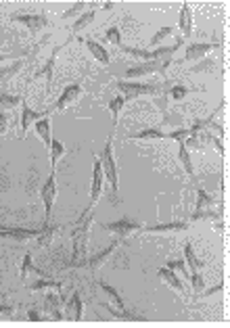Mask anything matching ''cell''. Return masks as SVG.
<instances>
[{"label":"cell","instance_id":"40","mask_svg":"<svg viewBox=\"0 0 230 328\" xmlns=\"http://www.w3.org/2000/svg\"><path fill=\"white\" fill-rule=\"evenodd\" d=\"M222 291H224V284H218V286H212L209 291H205L203 295H205V297H212V295H218V293H222Z\"/></svg>","mask_w":230,"mask_h":328},{"label":"cell","instance_id":"21","mask_svg":"<svg viewBox=\"0 0 230 328\" xmlns=\"http://www.w3.org/2000/svg\"><path fill=\"white\" fill-rule=\"evenodd\" d=\"M65 303V299L63 297H55V295H48L46 297V310L52 312V318L55 320H61V310H59V305Z\"/></svg>","mask_w":230,"mask_h":328},{"label":"cell","instance_id":"17","mask_svg":"<svg viewBox=\"0 0 230 328\" xmlns=\"http://www.w3.org/2000/svg\"><path fill=\"white\" fill-rule=\"evenodd\" d=\"M86 46H88V50L92 52V55H94V59H96V61L101 63V65H107V63H109L107 50H105L98 42H94V40H86Z\"/></svg>","mask_w":230,"mask_h":328},{"label":"cell","instance_id":"15","mask_svg":"<svg viewBox=\"0 0 230 328\" xmlns=\"http://www.w3.org/2000/svg\"><path fill=\"white\" fill-rule=\"evenodd\" d=\"M36 134L42 138V142L50 149V142H52V136H50V119H38L36 122Z\"/></svg>","mask_w":230,"mask_h":328},{"label":"cell","instance_id":"42","mask_svg":"<svg viewBox=\"0 0 230 328\" xmlns=\"http://www.w3.org/2000/svg\"><path fill=\"white\" fill-rule=\"evenodd\" d=\"M13 313V307H6V305H0V316H11Z\"/></svg>","mask_w":230,"mask_h":328},{"label":"cell","instance_id":"29","mask_svg":"<svg viewBox=\"0 0 230 328\" xmlns=\"http://www.w3.org/2000/svg\"><path fill=\"white\" fill-rule=\"evenodd\" d=\"M172 33H174V28H172V25H166V28H161L159 31H157V33H155V36H153V38H151V44H153V46H157V44H161V42H163V40H168L169 36H172Z\"/></svg>","mask_w":230,"mask_h":328},{"label":"cell","instance_id":"11","mask_svg":"<svg viewBox=\"0 0 230 328\" xmlns=\"http://www.w3.org/2000/svg\"><path fill=\"white\" fill-rule=\"evenodd\" d=\"M215 48L214 44H205V42H201V44H190L186 52H184V59L186 61H201L203 57L207 55V52H212Z\"/></svg>","mask_w":230,"mask_h":328},{"label":"cell","instance_id":"16","mask_svg":"<svg viewBox=\"0 0 230 328\" xmlns=\"http://www.w3.org/2000/svg\"><path fill=\"white\" fill-rule=\"evenodd\" d=\"M188 228L186 222H169V224H159V226H151L147 232H184Z\"/></svg>","mask_w":230,"mask_h":328},{"label":"cell","instance_id":"8","mask_svg":"<svg viewBox=\"0 0 230 328\" xmlns=\"http://www.w3.org/2000/svg\"><path fill=\"white\" fill-rule=\"evenodd\" d=\"M80 94H82V86H80V84H71V86H67V88L63 90V94L59 96V100H57L55 107H57L59 111L67 109L71 103H76V100L80 98Z\"/></svg>","mask_w":230,"mask_h":328},{"label":"cell","instance_id":"33","mask_svg":"<svg viewBox=\"0 0 230 328\" xmlns=\"http://www.w3.org/2000/svg\"><path fill=\"white\" fill-rule=\"evenodd\" d=\"M84 6H86L84 2H76V4L71 6L69 11H65V13H63V19H74V17H77V15L82 17V13H84Z\"/></svg>","mask_w":230,"mask_h":328},{"label":"cell","instance_id":"1","mask_svg":"<svg viewBox=\"0 0 230 328\" xmlns=\"http://www.w3.org/2000/svg\"><path fill=\"white\" fill-rule=\"evenodd\" d=\"M101 165H103V172L105 176L109 180V186L111 190H113V195L117 192V186H120V180H117V165L113 161V140H107V144H105L103 149V155H101Z\"/></svg>","mask_w":230,"mask_h":328},{"label":"cell","instance_id":"25","mask_svg":"<svg viewBox=\"0 0 230 328\" xmlns=\"http://www.w3.org/2000/svg\"><path fill=\"white\" fill-rule=\"evenodd\" d=\"M168 134L161 132V130H144V132H138L134 136H130V140H155V138H166Z\"/></svg>","mask_w":230,"mask_h":328},{"label":"cell","instance_id":"36","mask_svg":"<svg viewBox=\"0 0 230 328\" xmlns=\"http://www.w3.org/2000/svg\"><path fill=\"white\" fill-rule=\"evenodd\" d=\"M190 282H193V289H195L197 293H199V291L203 289V286H205V282H203V276H201L199 272L190 274Z\"/></svg>","mask_w":230,"mask_h":328},{"label":"cell","instance_id":"6","mask_svg":"<svg viewBox=\"0 0 230 328\" xmlns=\"http://www.w3.org/2000/svg\"><path fill=\"white\" fill-rule=\"evenodd\" d=\"M107 232H113V234H117L120 238H123V236H130V234H134L136 230H140V224H136V222H130V219H120V222H111V224H105L103 226Z\"/></svg>","mask_w":230,"mask_h":328},{"label":"cell","instance_id":"20","mask_svg":"<svg viewBox=\"0 0 230 328\" xmlns=\"http://www.w3.org/2000/svg\"><path fill=\"white\" fill-rule=\"evenodd\" d=\"M50 163H52V170H57V163H59V159L63 157V153H65V146L63 142H59L57 138H52V142H50Z\"/></svg>","mask_w":230,"mask_h":328},{"label":"cell","instance_id":"7","mask_svg":"<svg viewBox=\"0 0 230 328\" xmlns=\"http://www.w3.org/2000/svg\"><path fill=\"white\" fill-rule=\"evenodd\" d=\"M55 197H57V182H55V170H50V176L46 180V184L42 186V201H44V209L46 216H50V209L55 205Z\"/></svg>","mask_w":230,"mask_h":328},{"label":"cell","instance_id":"30","mask_svg":"<svg viewBox=\"0 0 230 328\" xmlns=\"http://www.w3.org/2000/svg\"><path fill=\"white\" fill-rule=\"evenodd\" d=\"M31 291H44V289H61V282H55V280H38V282H34L30 286Z\"/></svg>","mask_w":230,"mask_h":328},{"label":"cell","instance_id":"22","mask_svg":"<svg viewBox=\"0 0 230 328\" xmlns=\"http://www.w3.org/2000/svg\"><path fill=\"white\" fill-rule=\"evenodd\" d=\"M94 17H96V13H94V11H88V13H84V15H82V17H80V19H77V21L74 23V28H71V30H74V33H80V31H84V30H86L92 21H94Z\"/></svg>","mask_w":230,"mask_h":328},{"label":"cell","instance_id":"43","mask_svg":"<svg viewBox=\"0 0 230 328\" xmlns=\"http://www.w3.org/2000/svg\"><path fill=\"white\" fill-rule=\"evenodd\" d=\"M28 318H30V320H36V322H38V320H40V316H38V312H34V310H30Z\"/></svg>","mask_w":230,"mask_h":328},{"label":"cell","instance_id":"5","mask_svg":"<svg viewBox=\"0 0 230 328\" xmlns=\"http://www.w3.org/2000/svg\"><path fill=\"white\" fill-rule=\"evenodd\" d=\"M103 184H105V172L101 165V159H94V173H92V192H90V207L101 199L103 192Z\"/></svg>","mask_w":230,"mask_h":328},{"label":"cell","instance_id":"24","mask_svg":"<svg viewBox=\"0 0 230 328\" xmlns=\"http://www.w3.org/2000/svg\"><path fill=\"white\" fill-rule=\"evenodd\" d=\"M178 155H180V161H182V165H184V170H186V173L190 178H195V170H193V161H190V153H188V149L184 146L182 142H180V151H178Z\"/></svg>","mask_w":230,"mask_h":328},{"label":"cell","instance_id":"39","mask_svg":"<svg viewBox=\"0 0 230 328\" xmlns=\"http://www.w3.org/2000/svg\"><path fill=\"white\" fill-rule=\"evenodd\" d=\"M212 61H201L199 65H197V67H193V71H209V69H212Z\"/></svg>","mask_w":230,"mask_h":328},{"label":"cell","instance_id":"26","mask_svg":"<svg viewBox=\"0 0 230 328\" xmlns=\"http://www.w3.org/2000/svg\"><path fill=\"white\" fill-rule=\"evenodd\" d=\"M98 284H101V289L105 291V295H107L111 301H113V303L117 305V310H122L123 312V301H122V297H120V293H117L115 289H111V286L109 284H105L103 282V280H101V282H98Z\"/></svg>","mask_w":230,"mask_h":328},{"label":"cell","instance_id":"14","mask_svg":"<svg viewBox=\"0 0 230 328\" xmlns=\"http://www.w3.org/2000/svg\"><path fill=\"white\" fill-rule=\"evenodd\" d=\"M67 313H71V318L74 320H80L82 318V313H84V305H82V297H80V293H74L71 295V299L67 301Z\"/></svg>","mask_w":230,"mask_h":328},{"label":"cell","instance_id":"12","mask_svg":"<svg viewBox=\"0 0 230 328\" xmlns=\"http://www.w3.org/2000/svg\"><path fill=\"white\" fill-rule=\"evenodd\" d=\"M178 28L182 30L184 36L193 33V13H190V4L184 2L180 9V19H178Z\"/></svg>","mask_w":230,"mask_h":328},{"label":"cell","instance_id":"34","mask_svg":"<svg viewBox=\"0 0 230 328\" xmlns=\"http://www.w3.org/2000/svg\"><path fill=\"white\" fill-rule=\"evenodd\" d=\"M107 40L111 44H115V46H122V33L117 28H109L107 30Z\"/></svg>","mask_w":230,"mask_h":328},{"label":"cell","instance_id":"23","mask_svg":"<svg viewBox=\"0 0 230 328\" xmlns=\"http://www.w3.org/2000/svg\"><path fill=\"white\" fill-rule=\"evenodd\" d=\"M184 255H186V266L190 267V274L199 272L201 262L197 259V255H195V251H193V247H190V243H186V247H184Z\"/></svg>","mask_w":230,"mask_h":328},{"label":"cell","instance_id":"32","mask_svg":"<svg viewBox=\"0 0 230 328\" xmlns=\"http://www.w3.org/2000/svg\"><path fill=\"white\" fill-rule=\"evenodd\" d=\"M30 272H38V270L31 266V255L28 253V255L23 257V264H21V280H28V274Z\"/></svg>","mask_w":230,"mask_h":328},{"label":"cell","instance_id":"13","mask_svg":"<svg viewBox=\"0 0 230 328\" xmlns=\"http://www.w3.org/2000/svg\"><path fill=\"white\" fill-rule=\"evenodd\" d=\"M157 276H159L163 282H166L168 286H172L174 291H178V293H182L184 291V286H182V282H180V278L176 276V274L169 270V267H161L159 272H157Z\"/></svg>","mask_w":230,"mask_h":328},{"label":"cell","instance_id":"4","mask_svg":"<svg viewBox=\"0 0 230 328\" xmlns=\"http://www.w3.org/2000/svg\"><path fill=\"white\" fill-rule=\"evenodd\" d=\"M13 21L23 23L30 31H42L48 28V19L46 15H11Z\"/></svg>","mask_w":230,"mask_h":328},{"label":"cell","instance_id":"10","mask_svg":"<svg viewBox=\"0 0 230 328\" xmlns=\"http://www.w3.org/2000/svg\"><path fill=\"white\" fill-rule=\"evenodd\" d=\"M21 107H23V111H21V134L25 136V134H28V130H30V125H31V124H36L42 115H48V111H46V113H36V111H31L25 100H21Z\"/></svg>","mask_w":230,"mask_h":328},{"label":"cell","instance_id":"27","mask_svg":"<svg viewBox=\"0 0 230 328\" xmlns=\"http://www.w3.org/2000/svg\"><path fill=\"white\" fill-rule=\"evenodd\" d=\"M199 201H197V211H203V209H209V207H214L215 205V199L214 197H209L205 190L203 188H199Z\"/></svg>","mask_w":230,"mask_h":328},{"label":"cell","instance_id":"41","mask_svg":"<svg viewBox=\"0 0 230 328\" xmlns=\"http://www.w3.org/2000/svg\"><path fill=\"white\" fill-rule=\"evenodd\" d=\"M6 128H9V117L0 113V136H2V134L6 132Z\"/></svg>","mask_w":230,"mask_h":328},{"label":"cell","instance_id":"38","mask_svg":"<svg viewBox=\"0 0 230 328\" xmlns=\"http://www.w3.org/2000/svg\"><path fill=\"white\" fill-rule=\"evenodd\" d=\"M190 136V130H176V132H172L169 134V138H174V140H178V142H184Z\"/></svg>","mask_w":230,"mask_h":328},{"label":"cell","instance_id":"28","mask_svg":"<svg viewBox=\"0 0 230 328\" xmlns=\"http://www.w3.org/2000/svg\"><path fill=\"white\" fill-rule=\"evenodd\" d=\"M21 96H13V94H0V109H13V107L21 105Z\"/></svg>","mask_w":230,"mask_h":328},{"label":"cell","instance_id":"19","mask_svg":"<svg viewBox=\"0 0 230 328\" xmlns=\"http://www.w3.org/2000/svg\"><path fill=\"white\" fill-rule=\"evenodd\" d=\"M23 65H25V61H17V63H13V65H9V67H0V84H6L9 79L15 76V73H19L23 69Z\"/></svg>","mask_w":230,"mask_h":328},{"label":"cell","instance_id":"3","mask_svg":"<svg viewBox=\"0 0 230 328\" xmlns=\"http://www.w3.org/2000/svg\"><path fill=\"white\" fill-rule=\"evenodd\" d=\"M117 88L123 92V98H126V100L144 96V94H155V92H157L155 86L140 84V82H120V84H117Z\"/></svg>","mask_w":230,"mask_h":328},{"label":"cell","instance_id":"31","mask_svg":"<svg viewBox=\"0 0 230 328\" xmlns=\"http://www.w3.org/2000/svg\"><path fill=\"white\" fill-rule=\"evenodd\" d=\"M123 105H126V98H123V96H117V98H113L109 103V111H111V115H113V119H117L120 111L123 109Z\"/></svg>","mask_w":230,"mask_h":328},{"label":"cell","instance_id":"18","mask_svg":"<svg viewBox=\"0 0 230 328\" xmlns=\"http://www.w3.org/2000/svg\"><path fill=\"white\" fill-rule=\"evenodd\" d=\"M117 249V245L113 243V245H109L107 247V249H105L103 253H96V255L94 257H90L88 259V262H86V266H90V267H98V266H103L105 262H107V259L111 257V253H113Z\"/></svg>","mask_w":230,"mask_h":328},{"label":"cell","instance_id":"2","mask_svg":"<svg viewBox=\"0 0 230 328\" xmlns=\"http://www.w3.org/2000/svg\"><path fill=\"white\" fill-rule=\"evenodd\" d=\"M169 65H172V59H166V61H161V63L159 61H144L142 65H136V67H132V69H128L126 78L138 79V78L151 76V73H161V71H166Z\"/></svg>","mask_w":230,"mask_h":328},{"label":"cell","instance_id":"9","mask_svg":"<svg viewBox=\"0 0 230 328\" xmlns=\"http://www.w3.org/2000/svg\"><path fill=\"white\" fill-rule=\"evenodd\" d=\"M59 50H61V46H57V48L52 50L50 59L44 63L42 69L34 76L36 79H38V78H44V79H46V90H50V86H52V71H55V63H57V55H59Z\"/></svg>","mask_w":230,"mask_h":328},{"label":"cell","instance_id":"37","mask_svg":"<svg viewBox=\"0 0 230 328\" xmlns=\"http://www.w3.org/2000/svg\"><path fill=\"white\" fill-rule=\"evenodd\" d=\"M168 267H169L172 272H182L184 276H188V272H186V264H184V262H169V264H168Z\"/></svg>","mask_w":230,"mask_h":328},{"label":"cell","instance_id":"44","mask_svg":"<svg viewBox=\"0 0 230 328\" xmlns=\"http://www.w3.org/2000/svg\"><path fill=\"white\" fill-rule=\"evenodd\" d=\"M6 59H9V57H0V63H4V61H6Z\"/></svg>","mask_w":230,"mask_h":328},{"label":"cell","instance_id":"35","mask_svg":"<svg viewBox=\"0 0 230 328\" xmlns=\"http://www.w3.org/2000/svg\"><path fill=\"white\" fill-rule=\"evenodd\" d=\"M169 94H172V98H174V100H182L184 96L188 94V88H184V86H172Z\"/></svg>","mask_w":230,"mask_h":328}]
</instances>
